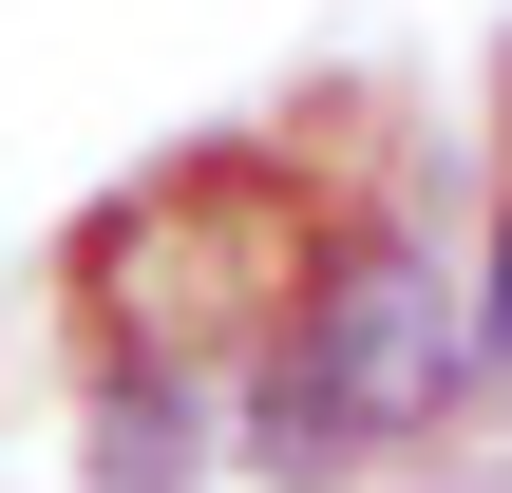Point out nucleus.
Wrapping results in <instances>:
<instances>
[{"instance_id": "obj_3", "label": "nucleus", "mask_w": 512, "mask_h": 493, "mask_svg": "<svg viewBox=\"0 0 512 493\" xmlns=\"http://www.w3.org/2000/svg\"><path fill=\"white\" fill-rule=\"evenodd\" d=\"M475 323H494V380H512V228H494V285H475Z\"/></svg>"}, {"instance_id": "obj_2", "label": "nucleus", "mask_w": 512, "mask_h": 493, "mask_svg": "<svg viewBox=\"0 0 512 493\" xmlns=\"http://www.w3.org/2000/svg\"><path fill=\"white\" fill-rule=\"evenodd\" d=\"M95 493H190V361L95 380Z\"/></svg>"}, {"instance_id": "obj_1", "label": "nucleus", "mask_w": 512, "mask_h": 493, "mask_svg": "<svg viewBox=\"0 0 512 493\" xmlns=\"http://www.w3.org/2000/svg\"><path fill=\"white\" fill-rule=\"evenodd\" d=\"M475 380H494V323H475L456 247L342 228V247L304 266V304L266 323V361H247V456H266V475H342V456H380V437H437Z\"/></svg>"}]
</instances>
